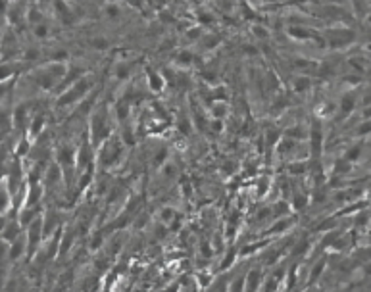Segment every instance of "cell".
Segmentation results:
<instances>
[{
    "label": "cell",
    "mask_w": 371,
    "mask_h": 292,
    "mask_svg": "<svg viewBox=\"0 0 371 292\" xmlns=\"http://www.w3.org/2000/svg\"><path fill=\"white\" fill-rule=\"evenodd\" d=\"M91 83H93L91 77H81L77 83H73L69 89H66L64 93L60 94L58 106H66V104H73V102L81 100V98L87 94V91L91 89Z\"/></svg>",
    "instance_id": "cell-1"
},
{
    "label": "cell",
    "mask_w": 371,
    "mask_h": 292,
    "mask_svg": "<svg viewBox=\"0 0 371 292\" xmlns=\"http://www.w3.org/2000/svg\"><path fill=\"white\" fill-rule=\"evenodd\" d=\"M91 133H93V146L96 148V145L106 139L108 137V108L100 106L96 112L93 114V120H91Z\"/></svg>",
    "instance_id": "cell-2"
},
{
    "label": "cell",
    "mask_w": 371,
    "mask_h": 292,
    "mask_svg": "<svg viewBox=\"0 0 371 292\" xmlns=\"http://www.w3.org/2000/svg\"><path fill=\"white\" fill-rule=\"evenodd\" d=\"M27 242H25V248H27V256L31 258L33 252L37 250L40 242V237H44V219L42 217H37L31 225H29V231H27Z\"/></svg>",
    "instance_id": "cell-3"
},
{
    "label": "cell",
    "mask_w": 371,
    "mask_h": 292,
    "mask_svg": "<svg viewBox=\"0 0 371 292\" xmlns=\"http://www.w3.org/2000/svg\"><path fill=\"white\" fill-rule=\"evenodd\" d=\"M146 83H148V87H150L152 93H162L164 87H166L164 77L160 75L158 71H154L152 67H146Z\"/></svg>",
    "instance_id": "cell-4"
},
{
    "label": "cell",
    "mask_w": 371,
    "mask_h": 292,
    "mask_svg": "<svg viewBox=\"0 0 371 292\" xmlns=\"http://www.w3.org/2000/svg\"><path fill=\"white\" fill-rule=\"evenodd\" d=\"M260 279H262V275H260V271H250L248 275H246V285H244V292H258V289H260Z\"/></svg>",
    "instance_id": "cell-5"
},
{
    "label": "cell",
    "mask_w": 371,
    "mask_h": 292,
    "mask_svg": "<svg viewBox=\"0 0 371 292\" xmlns=\"http://www.w3.org/2000/svg\"><path fill=\"white\" fill-rule=\"evenodd\" d=\"M310 87H312V79H310L308 75H298L296 79L292 81V89H294L296 93H306Z\"/></svg>",
    "instance_id": "cell-6"
},
{
    "label": "cell",
    "mask_w": 371,
    "mask_h": 292,
    "mask_svg": "<svg viewBox=\"0 0 371 292\" xmlns=\"http://www.w3.org/2000/svg\"><path fill=\"white\" fill-rule=\"evenodd\" d=\"M227 104H225V100H215V104H212V118L213 120H221V118H225L227 116Z\"/></svg>",
    "instance_id": "cell-7"
},
{
    "label": "cell",
    "mask_w": 371,
    "mask_h": 292,
    "mask_svg": "<svg viewBox=\"0 0 371 292\" xmlns=\"http://www.w3.org/2000/svg\"><path fill=\"white\" fill-rule=\"evenodd\" d=\"M362 148H364V146H362V143H360V145L350 146V148H348V150L345 152V159H346V161H350V163H352V161H356V159L360 158V154H362Z\"/></svg>",
    "instance_id": "cell-8"
},
{
    "label": "cell",
    "mask_w": 371,
    "mask_h": 292,
    "mask_svg": "<svg viewBox=\"0 0 371 292\" xmlns=\"http://www.w3.org/2000/svg\"><path fill=\"white\" fill-rule=\"evenodd\" d=\"M354 108H356L354 94H345V96H343V102H341V110H343V114H350Z\"/></svg>",
    "instance_id": "cell-9"
},
{
    "label": "cell",
    "mask_w": 371,
    "mask_h": 292,
    "mask_svg": "<svg viewBox=\"0 0 371 292\" xmlns=\"http://www.w3.org/2000/svg\"><path fill=\"white\" fill-rule=\"evenodd\" d=\"M192 52H188V50H181V52L175 56V62L179 64V66H183V67H188L190 64H192Z\"/></svg>",
    "instance_id": "cell-10"
},
{
    "label": "cell",
    "mask_w": 371,
    "mask_h": 292,
    "mask_svg": "<svg viewBox=\"0 0 371 292\" xmlns=\"http://www.w3.org/2000/svg\"><path fill=\"white\" fill-rule=\"evenodd\" d=\"M42 127H44V118H42V116H37V118L33 120V123H31V135L37 137V135L42 131Z\"/></svg>",
    "instance_id": "cell-11"
},
{
    "label": "cell",
    "mask_w": 371,
    "mask_h": 292,
    "mask_svg": "<svg viewBox=\"0 0 371 292\" xmlns=\"http://www.w3.org/2000/svg\"><path fill=\"white\" fill-rule=\"evenodd\" d=\"M289 33H291V37H296V39H310V31H306V29H300V27H292V29H289Z\"/></svg>",
    "instance_id": "cell-12"
},
{
    "label": "cell",
    "mask_w": 371,
    "mask_h": 292,
    "mask_svg": "<svg viewBox=\"0 0 371 292\" xmlns=\"http://www.w3.org/2000/svg\"><path fill=\"white\" fill-rule=\"evenodd\" d=\"M127 75H129V66L127 64H118L116 66V77L120 81L127 79Z\"/></svg>",
    "instance_id": "cell-13"
},
{
    "label": "cell",
    "mask_w": 371,
    "mask_h": 292,
    "mask_svg": "<svg viewBox=\"0 0 371 292\" xmlns=\"http://www.w3.org/2000/svg\"><path fill=\"white\" fill-rule=\"evenodd\" d=\"M116 114H118V118L123 121L127 118V114H129V106H127V104H116Z\"/></svg>",
    "instance_id": "cell-14"
},
{
    "label": "cell",
    "mask_w": 371,
    "mask_h": 292,
    "mask_svg": "<svg viewBox=\"0 0 371 292\" xmlns=\"http://www.w3.org/2000/svg\"><path fill=\"white\" fill-rule=\"evenodd\" d=\"M160 217H162V221H164V223H170L173 217H175V212H173V208H166L164 212L160 213Z\"/></svg>",
    "instance_id": "cell-15"
},
{
    "label": "cell",
    "mask_w": 371,
    "mask_h": 292,
    "mask_svg": "<svg viewBox=\"0 0 371 292\" xmlns=\"http://www.w3.org/2000/svg\"><path fill=\"white\" fill-rule=\"evenodd\" d=\"M104 12H106L108 17H118L120 15V8L116 4H108L106 8H104Z\"/></svg>",
    "instance_id": "cell-16"
},
{
    "label": "cell",
    "mask_w": 371,
    "mask_h": 292,
    "mask_svg": "<svg viewBox=\"0 0 371 292\" xmlns=\"http://www.w3.org/2000/svg\"><path fill=\"white\" fill-rule=\"evenodd\" d=\"M219 44V39L215 37V35H208L206 39H204V46L206 48H213V46H217Z\"/></svg>",
    "instance_id": "cell-17"
},
{
    "label": "cell",
    "mask_w": 371,
    "mask_h": 292,
    "mask_svg": "<svg viewBox=\"0 0 371 292\" xmlns=\"http://www.w3.org/2000/svg\"><path fill=\"white\" fill-rule=\"evenodd\" d=\"M289 171L291 173H304L306 165L304 163H300V161H298V163H291V165H289Z\"/></svg>",
    "instance_id": "cell-18"
},
{
    "label": "cell",
    "mask_w": 371,
    "mask_h": 292,
    "mask_svg": "<svg viewBox=\"0 0 371 292\" xmlns=\"http://www.w3.org/2000/svg\"><path fill=\"white\" fill-rule=\"evenodd\" d=\"M371 133V120H368L366 123H362L358 129V135H368Z\"/></svg>",
    "instance_id": "cell-19"
},
{
    "label": "cell",
    "mask_w": 371,
    "mask_h": 292,
    "mask_svg": "<svg viewBox=\"0 0 371 292\" xmlns=\"http://www.w3.org/2000/svg\"><path fill=\"white\" fill-rule=\"evenodd\" d=\"M35 35H37V37H40V39H42V37H46V27L42 25V23H37V25H35Z\"/></svg>",
    "instance_id": "cell-20"
},
{
    "label": "cell",
    "mask_w": 371,
    "mask_h": 292,
    "mask_svg": "<svg viewBox=\"0 0 371 292\" xmlns=\"http://www.w3.org/2000/svg\"><path fill=\"white\" fill-rule=\"evenodd\" d=\"M210 127H212L215 133H221V131H223V123L219 120H213L212 123H210Z\"/></svg>",
    "instance_id": "cell-21"
},
{
    "label": "cell",
    "mask_w": 371,
    "mask_h": 292,
    "mask_svg": "<svg viewBox=\"0 0 371 292\" xmlns=\"http://www.w3.org/2000/svg\"><path fill=\"white\" fill-rule=\"evenodd\" d=\"M252 31H254V35H258L260 39H267V31H265V29H262V27L256 25L254 29H252Z\"/></svg>",
    "instance_id": "cell-22"
},
{
    "label": "cell",
    "mask_w": 371,
    "mask_h": 292,
    "mask_svg": "<svg viewBox=\"0 0 371 292\" xmlns=\"http://www.w3.org/2000/svg\"><path fill=\"white\" fill-rule=\"evenodd\" d=\"M93 46H94V48H106L108 40H104L102 37H98L96 40H93Z\"/></svg>",
    "instance_id": "cell-23"
},
{
    "label": "cell",
    "mask_w": 371,
    "mask_h": 292,
    "mask_svg": "<svg viewBox=\"0 0 371 292\" xmlns=\"http://www.w3.org/2000/svg\"><path fill=\"white\" fill-rule=\"evenodd\" d=\"M198 19L202 23H213V15L210 13H198Z\"/></svg>",
    "instance_id": "cell-24"
},
{
    "label": "cell",
    "mask_w": 371,
    "mask_h": 292,
    "mask_svg": "<svg viewBox=\"0 0 371 292\" xmlns=\"http://www.w3.org/2000/svg\"><path fill=\"white\" fill-rule=\"evenodd\" d=\"M39 58V50H33V48H29L25 52V60H37Z\"/></svg>",
    "instance_id": "cell-25"
},
{
    "label": "cell",
    "mask_w": 371,
    "mask_h": 292,
    "mask_svg": "<svg viewBox=\"0 0 371 292\" xmlns=\"http://www.w3.org/2000/svg\"><path fill=\"white\" fill-rule=\"evenodd\" d=\"M186 35H188L190 39H198V37H200V27H194V29H190V31H188Z\"/></svg>",
    "instance_id": "cell-26"
},
{
    "label": "cell",
    "mask_w": 371,
    "mask_h": 292,
    "mask_svg": "<svg viewBox=\"0 0 371 292\" xmlns=\"http://www.w3.org/2000/svg\"><path fill=\"white\" fill-rule=\"evenodd\" d=\"M244 52H248V54H256V52H258V50H256L254 46H248V44H246V46H244Z\"/></svg>",
    "instance_id": "cell-27"
}]
</instances>
